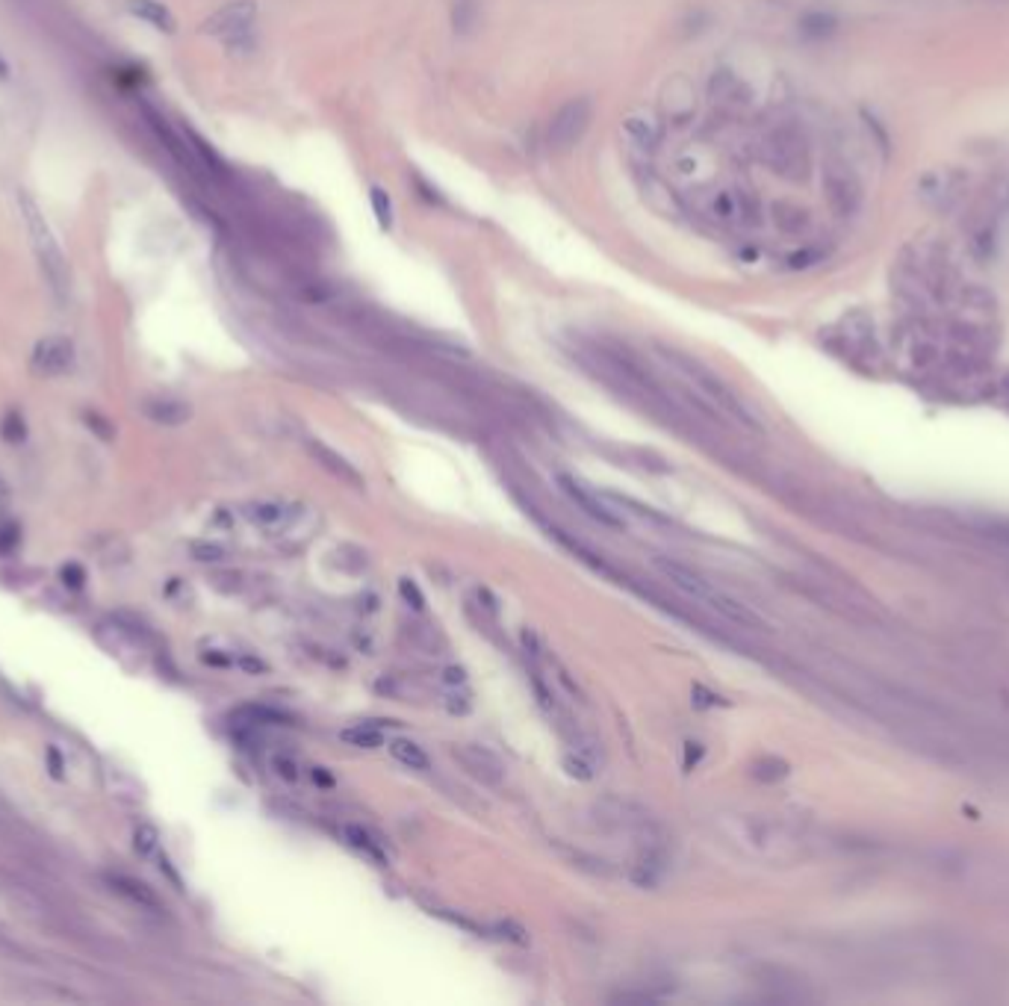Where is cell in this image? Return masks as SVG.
Instances as JSON below:
<instances>
[{"label":"cell","instance_id":"1","mask_svg":"<svg viewBox=\"0 0 1009 1006\" xmlns=\"http://www.w3.org/2000/svg\"><path fill=\"white\" fill-rule=\"evenodd\" d=\"M659 355L667 360V364L676 369V372H682L688 378L690 384L697 387L699 390V395H703V399L708 402V404H714L717 411L720 413H726V417H732L735 422H741V426H747V428H752V431H759L761 426H759V419L752 417L750 413V408L747 404H743L738 395H735L729 387H726L720 378H717L712 369H705L703 364H699V360H694V357H688V355H682V351H676V349H664V346H659Z\"/></svg>","mask_w":1009,"mask_h":1006},{"label":"cell","instance_id":"2","mask_svg":"<svg viewBox=\"0 0 1009 1006\" xmlns=\"http://www.w3.org/2000/svg\"><path fill=\"white\" fill-rule=\"evenodd\" d=\"M659 564V570L664 576L670 579L673 587H679L682 594L697 599V603L708 605L712 611H717L720 617H726L729 623H738V626H747V629H759L761 626V617L752 614L747 605H741L738 599H732L729 594H723V590H717L714 585H708V581L699 576V572L682 567L676 561H667V558H655Z\"/></svg>","mask_w":1009,"mask_h":1006},{"label":"cell","instance_id":"3","mask_svg":"<svg viewBox=\"0 0 1009 1006\" xmlns=\"http://www.w3.org/2000/svg\"><path fill=\"white\" fill-rule=\"evenodd\" d=\"M761 157L776 174L788 180H805L812 169L809 136L797 121H776L765 134L761 142Z\"/></svg>","mask_w":1009,"mask_h":1006},{"label":"cell","instance_id":"4","mask_svg":"<svg viewBox=\"0 0 1009 1006\" xmlns=\"http://www.w3.org/2000/svg\"><path fill=\"white\" fill-rule=\"evenodd\" d=\"M18 204H21L27 231H30L35 257H39V263H42L44 278H48L53 296H57L59 302H62V298H65V289H68V263H65V254H62L57 236H53L50 225H48V219L42 216V210L33 201L30 192H21V196H18Z\"/></svg>","mask_w":1009,"mask_h":1006},{"label":"cell","instance_id":"5","mask_svg":"<svg viewBox=\"0 0 1009 1006\" xmlns=\"http://www.w3.org/2000/svg\"><path fill=\"white\" fill-rule=\"evenodd\" d=\"M823 192L832 207V213L841 219H850L862 207V180L853 172V165L841 157H829L823 163Z\"/></svg>","mask_w":1009,"mask_h":1006},{"label":"cell","instance_id":"6","mask_svg":"<svg viewBox=\"0 0 1009 1006\" xmlns=\"http://www.w3.org/2000/svg\"><path fill=\"white\" fill-rule=\"evenodd\" d=\"M593 121V101L590 98H570L555 112L546 127V145L552 151H570L579 139L588 134Z\"/></svg>","mask_w":1009,"mask_h":1006},{"label":"cell","instance_id":"7","mask_svg":"<svg viewBox=\"0 0 1009 1006\" xmlns=\"http://www.w3.org/2000/svg\"><path fill=\"white\" fill-rule=\"evenodd\" d=\"M251 24H254V4L239 0V4H230L212 15L207 21V33L221 36L230 48H245V39L251 36Z\"/></svg>","mask_w":1009,"mask_h":1006},{"label":"cell","instance_id":"8","mask_svg":"<svg viewBox=\"0 0 1009 1006\" xmlns=\"http://www.w3.org/2000/svg\"><path fill=\"white\" fill-rule=\"evenodd\" d=\"M74 366V346L65 337H44L33 349V369L39 375H65Z\"/></svg>","mask_w":1009,"mask_h":1006},{"label":"cell","instance_id":"9","mask_svg":"<svg viewBox=\"0 0 1009 1006\" xmlns=\"http://www.w3.org/2000/svg\"><path fill=\"white\" fill-rule=\"evenodd\" d=\"M962 178L956 172H936V174H927L924 180H920V192L918 196L927 201L929 207L936 210H951L956 201L962 198Z\"/></svg>","mask_w":1009,"mask_h":1006},{"label":"cell","instance_id":"10","mask_svg":"<svg viewBox=\"0 0 1009 1006\" xmlns=\"http://www.w3.org/2000/svg\"><path fill=\"white\" fill-rule=\"evenodd\" d=\"M558 484H561V490H564L566 496H570V499L575 502V505H579L590 519H597V523L608 526V528H623V526H626L623 519H620V517L614 514V511H611V508L605 505V502L597 499V496H593V493L584 490L582 484L573 479V475H558Z\"/></svg>","mask_w":1009,"mask_h":1006},{"label":"cell","instance_id":"11","mask_svg":"<svg viewBox=\"0 0 1009 1006\" xmlns=\"http://www.w3.org/2000/svg\"><path fill=\"white\" fill-rule=\"evenodd\" d=\"M455 758H460L466 771L473 773V776H478V779H481V782H487V785H499V782H502L504 767H502V762H499V758H496L487 747L464 744V747H458V749H455Z\"/></svg>","mask_w":1009,"mask_h":1006},{"label":"cell","instance_id":"12","mask_svg":"<svg viewBox=\"0 0 1009 1006\" xmlns=\"http://www.w3.org/2000/svg\"><path fill=\"white\" fill-rule=\"evenodd\" d=\"M104 879L115 895L127 897L130 903H136L142 909H150V912H159V909H163V900L157 897V891L150 888L148 882H142L136 877H127V873H106Z\"/></svg>","mask_w":1009,"mask_h":1006},{"label":"cell","instance_id":"13","mask_svg":"<svg viewBox=\"0 0 1009 1006\" xmlns=\"http://www.w3.org/2000/svg\"><path fill=\"white\" fill-rule=\"evenodd\" d=\"M310 452L316 455V461L325 466V470H331L334 475H340L343 481H349V484H354V488H363V475L354 470V466L345 461L343 455H336V452H331V449L327 446H322V443H313L310 446Z\"/></svg>","mask_w":1009,"mask_h":1006},{"label":"cell","instance_id":"14","mask_svg":"<svg viewBox=\"0 0 1009 1006\" xmlns=\"http://www.w3.org/2000/svg\"><path fill=\"white\" fill-rule=\"evenodd\" d=\"M130 12L136 15V19L148 21L150 27H157L163 33H174V15L168 12L163 4H157V0H133Z\"/></svg>","mask_w":1009,"mask_h":1006},{"label":"cell","instance_id":"15","mask_svg":"<svg viewBox=\"0 0 1009 1006\" xmlns=\"http://www.w3.org/2000/svg\"><path fill=\"white\" fill-rule=\"evenodd\" d=\"M343 833H345V841H349V844L354 847V850H360L363 856L375 859L378 864H384V862H387V856H384V850H381V844H378L375 838H372L363 826L345 824V826H343Z\"/></svg>","mask_w":1009,"mask_h":1006},{"label":"cell","instance_id":"16","mask_svg":"<svg viewBox=\"0 0 1009 1006\" xmlns=\"http://www.w3.org/2000/svg\"><path fill=\"white\" fill-rule=\"evenodd\" d=\"M148 417L154 422H163V426H181V422L189 419V408L181 402H172V399H159V402H150L148 404Z\"/></svg>","mask_w":1009,"mask_h":1006},{"label":"cell","instance_id":"17","mask_svg":"<svg viewBox=\"0 0 1009 1006\" xmlns=\"http://www.w3.org/2000/svg\"><path fill=\"white\" fill-rule=\"evenodd\" d=\"M389 753H393L396 762H402L404 767H411V771H428V756L422 753V747H416L413 741H404L398 738L389 744Z\"/></svg>","mask_w":1009,"mask_h":1006},{"label":"cell","instance_id":"18","mask_svg":"<svg viewBox=\"0 0 1009 1006\" xmlns=\"http://www.w3.org/2000/svg\"><path fill=\"white\" fill-rule=\"evenodd\" d=\"M340 738L345 741V744L360 747V749H375V747H381V741H384V735H381V729L375 726V723H358V726H351V729H343Z\"/></svg>","mask_w":1009,"mask_h":1006},{"label":"cell","instance_id":"19","mask_svg":"<svg viewBox=\"0 0 1009 1006\" xmlns=\"http://www.w3.org/2000/svg\"><path fill=\"white\" fill-rule=\"evenodd\" d=\"M774 213H776V222L782 225L785 231H791V234H800V231H805V227H809V213H805V210H800V207L779 204V207H774Z\"/></svg>","mask_w":1009,"mask_h":1006},{"label":"cell","instance_id":"20","mask_svg":"<svg viewBox=\"0 0 1009 1006\" xmlns=\"http://www.w3.org/2000/svg\"><path fill=\"white\" fill-rule=\"evenodd\" d=\"M555 537H558V541H561V543H564V546H566V549H570V552H575V555H579V558H582L584 564H590L593 570H599V572H605V576H611V567H608V564L602 561L597 552H590V549H588V546H584V543L573 541V537H566L564 532H555Z\"/></svg>","mask_w":1009,"mask_h":1006},{"label":"cell","instance_id":"21","mask_svg":"<svg viewBox=\"0 0 1009 1006\" xmlns=\"http://www.w3.org/2000/svg\"><path fill=\"white\" fill-rule=\"evenodd\" d=\"M157 844H159V833H157V826H150V824H139V826H136V833H133V847H136V853H139V856H150V853H157Z\"/></svg>","mask_w":1009,"mask_h":1006},{"label":"cell","instance_id":"22","mask_svg":"<svg viewBox=\"0 0 1009 1006\" xmlns=\"http://www.w3.org/2000/svg\"><path fill=\"white\" fill-rule=\"evenodd\" d=\"M372 207H375V219L381 227H389L393 225V204H389L387 192L384 189H372Z\"/></svg>","mask_w":1009,"mask_h":1006},{"label":"cell","instance_id":"23","mask_svg":"<svg viewBox=\"0 0 1009 1006\" xmlns=\"http://www.w3.org/2000/svg\"><path fill=\"white\" fill-rule=\"evenodd\" d=\"M248 517H251L254 523H260V526L269 528V526H278L287 514H283L281 505H254L251 511H248Z\"/></svg>","mask_w":1009,"mask_h":1006},{"label":"cell","instance_id":"24","mask_svg":"<svg viewBox=\"0 0 1009 1006\" xmlns=\"http://www.w3.org/2000/svg\"><path fill=\"white\" fill-rule=\"evenodd\" d=\"M0 431H4V437L9 440V443H21V440L27 437L24 419L18 417V413H6V417H4V426H0Z\"/></svg>","mask_w":1009,"mask_h":1006},{"label":"cell","instance_id":"25","mask_svg":"<svg viewBox=\"0 0 1009 1006\" xmlns=\"http://www.w3.org/2000/svg\"><path fill=\"white\" fill-rule=\"evenodd\" d=\"M398 594H402V599L413 608V611H422V608H425V596L420 594V587H416L413 579H402V581H398Z\"/></svg>","mask_w":1009,"mask_h":1006},{"label":"cell","instance_id":"26","mask_svg":"<svg viewBox=\"0 0 1009 1006\" xmlns=\"http://www.w3.org/2000/svg\"><path fill=\"white\" fill-rule=\"evenodd\" d=\"M694 705L697 709H712V705H729L723 696H714L712 691H705L703 685H694Z\"/></svg>","mask_w":1009,"mask_h":1006},{"label":"cell","instance_id":"27","mask_svg":"<svg viewBox=\"0 0 1009 1006\" xmlns=\"http://www.w3.org/2000/svg\"><path fill=\"white\" fill-rule=\"evenodd\" d=\"M564 767H566V773L570 776H575V779H590V764L584 762V758H573V756H564Z\"/></svg>","mask_w":1009,"mask_h":1006},{"label":"cell","instance_id":"28","mask_svg":"<svg viewBox=\"0 0 1009 1006\" xmlns=\"http://www.w3.org/2000/svg\"><path fill=\"white\" fill-rule=\"evenodd\" d=\"M62 581L71 587H80L86 581V572L83 567H77V564H68V567H62Z\"/></svg>","mask_w":1009,"mask_h":1006},{"label":"cell","instance_id":"29","mask_svg":"<svg viewBox=\"0 0 1009 1006\" xmlns=\"http://www.w3.org/2000/svg\"><path fill=\"white\" fill-rule=\"evenodd\" d=\"M703 744H697V741H688L685 744V767L688 771H694V767L699 764V758H703Z\"/></svg>","mask_w":1009,"mask_h":1006},{"label":"cell","instance_id":"30","mask_svg":"<svg viewBox=\"0 0 1009 1006\" xmlns=\"http://www.w3.org/2000/svg\"><path fill=\"white\" fill-rule=\"evenodd\" d=\"M192 552H195V558H198V561H219L221 555H225V552L219 549V546H207V543H198Z\"/></svg>","mask_w":1009,"mask_h":1006},{"label":"cell","instance_id":"31","mask_svg":"<svg viewBox=\"0 0 1009 1006\" xmlns=\"http://www.w3.org/2000/svg\"><path fill=\"white\" fill-rule=\"evenodd\" d=\"M274 767H278V773L283 776V779L287 782H296L298 779V773H296V764L292 762H287V758H274Z\"/></svg>","mask_w":1009,"mask_h":1006},{"label":"cell","instance_id":"32","mask_svg":"<svg viewBox=\"0 0 1009 1006\" xmlns=\"http://www.w3.org/2000/svg\"><path fill=\"white\" fill-rule=\"evenodd\" d=\"M18 541V528L15 526H6L4 532H0V549H9Z\"/></svg>","mask_w":1009,"mask_h":1006},{"label":"cell","instance_id":"33","mask_svg":"<svg viewBox=\"0 0 1009 1006\" xmlns=\"http://www.w3.org/2000/svg\"><path fill=\"white\" fill-rule=\"evenodd\" d=\"M48 762H50V773L59 779V776H62V758H59V753H57V749H53V747L48 749Z\"/></svg>","mask_w":1009,"mask_h":1006},{"label":"cell","instance_id":"34","mask_svg":"<svg viewBox=\"0 0 1009 1006\" xmlns=\"http://www.w3.org/2000/svg\"><path fill=\"white\" fill-rule=\"evenodd\" d=\"M446 682L449 685H455V682L460 685V682H464V670H460V667H449L446 670Z\"/></svg>","mask_w":1009,"mask_h":1006},{"label":"cell","instance_id":"35","mask_svg":"<svg viewBox=\"0 0 1009 1006\" xmlns=\"http://www.w3.org/2000/svg\"><path fill=\"white\" fill-rule=\"evenodd\" d=\"M243 667L254 670V673H263L266 670V664H260V661H254V658H243Z\"/></svg>","mask_w":1009,"mask_h":1006},{"label":"cell","instance_id":"36","mask_svg":"<svg viewBox=\"0 0 1009 1006\" xmlns=\"http://www.w3.org/2000/svg\"><path fill=\"white\" fill-rule=\"evenodd\" d=\"M313 779H316V782H322V785H334V779L322 771V767H316V771H313Z\"/></svg>","mask_w":1009,"mask_h":1006},{"label":"cell","instance_id":"37","mask_svg":"<svg viewBox=\"0 0 1009 1006\" xmlns=\"http://www.w3.org/2000/svg\"><path fill=\"white\" fill-rule=\"evenodd\" d=\"M6 77H9V63L0 57V81H6Z\"/></svg>","mask_w":1009,"mask_h":1006},{"label":"cell","instance_id":"38","mask_svg":"<svg viewBox=\"0 0 1009 1006\" xmlns=\"http://www.w3.org/2000/svg\"><path fill=\"white\" fill-rule=\"evenodd\" d=\"M0 499H6V484H4V479H0Z\"/></svg>","mask_w":1009,"mask_h":1006}]
</instances>
